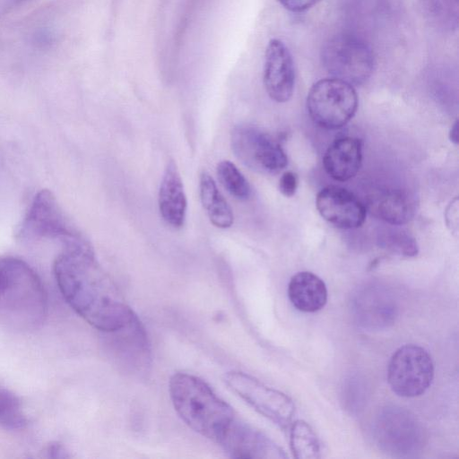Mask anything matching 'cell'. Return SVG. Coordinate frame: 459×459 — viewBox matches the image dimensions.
<instances>
[{
  "label": "cell",
  "mask_w": 459,
  "mask_h": 459,
  "mask_svg": "<svg viewBox=\"0 0 459 459\" xmlns=\"http://www.w3.org/2000/svg\"><path fill=\"white\" fill-rule=\"evenodd\" d=\"M54 273L66 302L96 329L113 331L134 315L82 237L65 243Z\"/></svg>",
  "instance_id": "6da1fadb"
},
{
  "label": "cell",
  "mask_w": 459,
  "mask_h": 459,
  "mask_svg": "<svg viewBox=\"0 0 459 459\" xmlns=\"http://www.w3.org/2000/svg\"><path fill=\"white\" fill-rule=\"evenodd\" d=\"M47 309V293L36 272L19 258H0V323L32 330L42 324Z\"/></svg>",
  "instance_id": "7a4b0ae2"
},
{
  "label": "cell",
  "mask_w": 459,
  "mask_h": 459,
  "mask_svg": "<svg viewBox=\"0 0 459 459\" xmlns=\"http://www.w3.org/2000/svg\"><path fill=\"white\" fill-rule=\"evenodd\" d=\"M169 395L184 422L215 443L237 417L204 380L190 374L177 373L170 378Z\"/></svg>",
  "instance_id": "3957f363"
},
{
  "label": "cell",
  "mask_w": 459,
  "mask_h": 459,
  "mask_svg": "<svg viewBox=\"0 0 459 459\" xmlns=\"http://www.w3.org/2000/svg\"><path fill=\"white\" fill-rule=\"evenodd\" d=\"M372 432L377 446L393 456H413L426 443L421 422L411 411L396 405H386L377 412Z\"/></svg>",
  "instance_id": "277c9868"
},
{
  "label": "cell",
  "mask_w": 459,
  "mask_h": 459,
  "mask_svg": "<svg viewBox=\"0 0 459 459\" xmlns=\"http://www.w3.org/2000/svg\"><path fill=\"white\" fill-rule=\"evenodd\" d=\"M358 104L354 87L334 77L315 82L307 97V108L312 121L328 130L344 126L354 117Z\"/></svg>",
  "instance_id": "5b68a950"
},
{
  "label": "cell",
  "mask_w": 459,
  "mask_h": 459,
  "mask_svg": "<svg viewBox=\"0 0 459 459\" xmlns=\"http://www.w3.org/2000/svg\"><path fill=\"white\" fill-rule=\"evenodd\" d=\"M321 59L332 77L352 86L366 82L375 65L370 47L351 34H338L330 38L322 48Z\"/></svg>",
  "instance_id": "8992f818"
},
{
  "label": "cell",
  "mask_w": 459,
  "mask_h": 459,
  "mask_svg": "<svg viewBox=\"0 0 459 459\" xmlns=\"http://www.w3.org/2000/svg\"><path fill=\"white\" fill-rule=\"evenodd\" d=\"M230 144L235 156L254 171L276 174L288 164L287 155L279 142L255 126H234Z\"/></svg>",
  "instance_id": "52a82bcc"
},
{
  "label": "cell",
  "mask_w": 459,
  "mask_h": 459,
  "mask_svg": "<svg viewBox=\"0 0 459 459\" xmlns=\"http://www.w3.org/2000/svg\"><path fill=\"white\" fill-rule=\"evenodd\" d=\"M434 377L430 354L416 344H405L392 355L387 366V381L399 396L415 397L426 392Z\"/></svg>",
  "instance_id": "ba28073f"
},
{
  "label": "cell",
  "mask_w": 459,
  "mask_h": 459,
  "mask_svg": "<svg viewBox=\"0 0 459 459\" xmlns=\"http://www.w3.org/2000/svg\"><path fill=\"white\" fill-rule=\"evenodd\" d=\"M224 380L234 393L274 424L283 429L290 425L295 405L288 395L240 371L228 372Z\"/></svg>",
  "instance_id": "9c48e42d"
},
{
  "label": "cell",
  "mask_w": 459,
  "mask_h": 459,
  "mask_svg": "<svg viewBox=\"0 0 459 459\" xmlns=\"http://www.w3.org/2000/svg\"><path fill=\"white\" fill-rule=\"evenodd\" d=\"M20 235L30 239L60 238L65 243L82 237L48 189H42L34 196L22 223Z\"/></svg>",
  "instance_id": "30bf717a"
},
{
  "label": "cell",
  "mask_w": 459,
  "mask_h": 459,
  "mask_svg": "<svg viewBox=\"0 0 459 459\" xmlns=\"http://www.w3.org/2000/svg\"><path fill=\"white\" fill-rule=\"evenodd\" d=\"M115 363L134 375L145 374L151 366V346L146 331L134 314L124 325L104 333Z\"/></svg>",
  "instance_id": "8fae6325"
},
{
  "label": "cell",
  "mask_w": 459,
  "mask_h": 459,
  "mask_svg": "<svg viewBox=\"0 0 459 459\" xmlns=\"http://www.w3.org/2000/svg\"><path fill=\"white\" fill-rule=\"evenodd\" d=\"M217 444L232 458H286L268 437L236 417Z\"/></svg>",
  "instance_id": "7c38bea8"
},
{
  "label": "cell",
  "mask_w": 459,
  "mask_h": 459,
  "mask_svg": "<svg viewBox=\"0 0 459 459\" xmlns=\"http://www.w3.org/2000/svg\"><path fill=\"white\" fill-rule=\"evenodd\" d=\"M316 206L323 219L339 229H357L366 220L364 204L352 192L339 186L322 188L316 195Z\"/></svg>",
  "instance_id": "4fadbf2b"
},
{
  "label": "cell",
  "mask_w": 459,
  "mask_h": 459,
  "mask_svg": "<svg viewBox=\"0 0 459 459\" xmlns=\"http://www.w3.org/2000/svg\"><path fill=\"white\" fill-rule=\"evenodd\" d=\"M264 85L269 97L276 102H287L293 95L294 61L288 47L277 39H271L266 47Z\"/></svg>",
  "instance_id": "5bb4252c"
},
{
  "label": "cell",
  "mask_w": 459,
  "mask_h": 459,
  "mask_svg": "<svg viewBox=\"0 0 459 459\" xmlns=\"http://www.w3.org/2000/svg\"><path fill=\"white\" fill-rule=\"evenodd\" d=\"M351 307L358 324L368 330H380L394 324L397 305L389 290L367 287L357 290Z\"/></svg>",
  "instance_id": "9a60e30c"
},
{
  "label": "cell",
  "mask_w": 459,
  "mask_h": 459,
  "mask_svg": "<svg viewBox=\"0 0 459 459\" xmlns=\"http://www.w3.org/2000/svg\"><path fill=\"white\" fill-rule=\"evenodd\" d=\"M362 162L361 140L352 136L335 139L326 149L323 167L333 179L344 182L353 178Z\"/></svg>",
  "instance_id": "2e32d148"
},
{
  "label": "cell",
  "mask_w": 459,
  "mask_h": 459,
  "mask_svg": "<svg viewBox=\"0 0 459 459\" xmlns=\"http://www.w3.org/2000/svg\"><path fill=\"white\" fill-rule=\"evenodd\" d=\"M159 210L162 219L174 229L184 226L187 202L178 166L169 160L165 167L159 189Z\"/></svg>",
  "instance_id": "e0dca14e"
},
{
  "label": "cell",
  "mask_w": 459,
  "mask_h": 459,
  "mask_svg": "<svg viewBox=\"0 0 459 459\" xmlns=\"http://www.w3.org/2000/svg\"><path fill=\"white\" fill-rule=\"evenodd\" d=\"M290 303L298 310L313 313L322 309L327 301L325 281L311 272H299L293 275L288 285Z\"/></svg>",
  "instance_id": "ac0fdd59"
},
{
  "label": "cell",
  "mask_w": 459,
  "mask_h": 459,
  "mask_svg": "<svg viewBox=\"0 0 459 459\" xmlns=\"http://www.w3.org/2000/svg\"><path fill=\"white\" fill-rule=\"evenodd\" d=\"M374 214L392 226H402L412 220L416 203L403 190H387L374 197L370 204Z\"/></svg>",
  "instance_id": "d6986e66"
},
{
  "label": "cell",
  "mask_w": 459,
  "mask_h": 459,
  "mask_svg": "<svg viewBox=\"0 0 459 459\" xmlns=\"http://www.w3.org/2000/svg\"><path fill=\"white\" fill-rule=\"evenodd\" d=\"M199 194L210 221L220 229L231 227L234 222L232 209L219 191L214 179L205 171L199 178Z\"/></svg>",
  "instance_id": "ffe728a7"
},
{
  "label": "cell",
  "mask_w": 459,
  "mask_h": 459,
  "mask_svg": "<svg viewBox=\"0 0 459 459\" xmlns=\"http://www.w3.org/2000/svg\"><path fill=\"white\" fill-rule=\"evenodd\" d=\"M290 446L298 459H316L320 457L319 440L308 423L298 420L290 429Z\"/></svg>",
  "instance_id": "44dd1931"
},
{
  "label": "cell",
  "mask_w": 459,
  "mask_h": 459,
  "mask_svg": "<svg viewBox=\"0 0 459 459\" xmlns=\"http://www.w3.org/2000/svg\"><path fill=\"white\" fill-rule=\"evenodd\" d=\"M216 171L220 183L230 195L239 201L249 199L251 186L233 162L221 160L218 163Z\"/></svg>",
  "instance_id": "7402d4cb"
},
{
  "label": "cell",
  "mask_w": 459,
  "mask_h": 459,
  "mask_svg": "<svg viewBox=\"0 0 459 459\" xmlns=\"http://www.w3.org/2000/svg\"><path fill=\"white\" fill-rule=\"evenodd\" d=\"M26 424L20 399L0 385V425L7 429H20Z\"/></svg>",
  "instance_id": "603a6c76"
},
{
  "label": "cell",
  "mask_w": 459,
  "mask_h": 459,
  "mask_svg": "<svg viewBox=\"0 0 459 459\" xmlns=\"http://www.w3.org/2000/svg\"><path fill=\"white\" fill-rule=\"evenodd\" d=\"M379 247L386 252L402 257L417 255L419 247L415 238L401 230H390L379 238Z\"/></svg>",
  "instance_id": "cb8c5ba5"
},
{
  "label": "cell",
  "mask_w": 459,
  "mask_h": 459,
  "mask_svg": "<svg viewBox=\"0 0 459 459\" xmlns=\"http://www.w3.org/2000/svg\"><path fill=\"white\" fill-rule=\"evenodd\" d=\"M343 396L345 397V403L349 405V410L358 411L359 410L361 403H364L365 397V385L358 378L350 379Z\"/></svg>",
  "instance_id": "d4e9b609"
},
{
  "label": "cell",
  "mask_w": 459,
  "mask_h": 459,
  "mask_svg": "<svg viewBox=\"0 0 459 459\" xmlns=\"http://www.w3.org/2000/svg\"><path fill=\"white\" fill-rule=\"evenodd\" d=\"M298 187V177L292 171H285L279 180V190L286 197L295 195Z\"/></svg>",
  "instance_id": "484cf974"
},
{
  "label": "cell",
  "mask_w": 459,
  "mask_h": 459,
  "mask_svg": "<svg viewBox=\"0 0 459 459\" xmlns=\"http://www.w3.org/2000/svg\"><path fill=\"white\" fill-rule=\"evenodd\" d=\"M287 10L293 13L307 11L315 5L319 0H278Z\"/></svg>",
  "instance_id": "4316f807"
},
{
  "label": "cell",
  "mask_w": 459,
  "mask_h": 459,
  "mask_svg": "<svg viewBox=\"0 0 459 459\" xmlns=\"http://www.w3.org/2000/svg\"><path fill=\"white\" fill-rule=\"evenodd\" d=\"M48 454H49V456L55 457V458L67 457V455H65V449L63 448V446H61L58 444L52 445L51 446H49Z\"/></svg>",
  "instance_id": "83f0119b"
},
{
  "label": "cell",
  "mask_w": 459,
  "mask_h": 459,
  "mask_svg": "<svg viewBox=\"0 0 459 459\" xmlns=\"http://www.w3.org/2000/svg\"><path fill=\"white\" fill-rule=\"evenodd\" d=\"M449 139L455 144H458V120L456 119L449 131Z\"/></svg>",
  "instance_id": "f1b7e54d"
}]
</instances>
